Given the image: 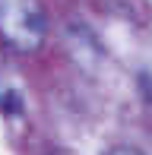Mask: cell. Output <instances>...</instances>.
Returning a JSON list of instances; mask_svg holds the SVG:
<instances>
[{"label": "cell", "instance_id": "obj_1", "mask_svg": "<svg viewBox=\"0 0 152 155\" xmlns=\"http://www.w3.org/2000/svg\"><path fill=\"white\" fill-rule=\"evenodd\" d=\"M48 16L41 0H0V41L19 54H32L45 45Z\"/></svg>", "mask_w": 152, "mask_h": 155}, {"label": "cell", "instance_id": "obj_2", "mask_svg": "<svg viewBox=\"0 0 152 155\" xmlns=\"http://www.w3.org/2000/svg\"><path fill=\"white\" fill-rule=\"evenodd\" d=\"M0 108H3V114H19V95L6 92L3 98H0Z\"/></svg>", "mask_w": 152, "mask_h": 155}, {"label": "cell", "instance_id": "obj_3", "mask_svg": "<svg viewBox=\"0 0 152 155\" xmlns=\"http://www.w3.org/2000/svg\"><path fill=\"white\" fill-rule=\"evenodd\" d=\"M111 155H143V152H136V149H127V146H121V149H114Z\"/></svg>", "mask_w": 152, "mask_h": 155}]
</instances>
